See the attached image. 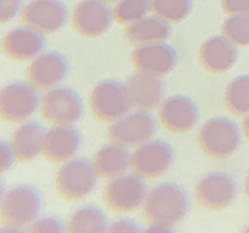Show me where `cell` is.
Here are the masks:
<instances>
[{"instance_id":"836d02e7","label":"cell","mask_w":249,"mask_h":233,"mask_svg":"<svg viewBox=\"0 0 249 233\" xmlns=\"http://www.w3.org/2000/svg\"><path fill=\"white\" fill-rule=\"evenodd\" d=\"M147 232H173V225H168V224H161V222H150L149 229H147Z\"/></svg>"},{"instance_id":"f546056e","label":"cell","mask_w":249,"mask_h":233,"mask_svg":"<svg viewBox=\"0 0 249 233\" xmlns=\"http://www.w3.org/2000/svg\"><path fill=\"white\" fill-rule=\"evenodd\" d=\"M24 10V0H0V21L8 22Z\"/></svg>"},{"instance_id":"e575fe53","label":"cell","mask_w":249,"mask_h":233,"mask_svg":"<svg viewBox=\"0 0 249 233\" xmlns=\"http://www.w3.org/2000/svg\"><path fill=\"white\" fill-rule=\"evenodd\" d=\"M243 131H245L246 138L249 139V113H248V115H246L245 122H243Z\"/></svg>"},{"instance_id":"9c48e42d","label":"cell","mask_w":249,"mask_h":233,"mask_svg":"<svg viewBox=\"0 0 249 233\" xmlns=\"http://www.w3.org/2000/svg\"><path fill=\"white\" fill-rule=\"evenodd\" d=\"M42 117L53 125H75L82 120L85 104L80 94L69 87H54L43 94Z\"/></svg>"},{"instance_id":"f1b7e54d","label":"cell","mask_w":249,"mask_h":233,"mask_svg":"<svg viewBox=\"0 0 249 233\" xmlns=\"http://www.w3.org/2000/svg\"><path fill=\"white\" fill-rule=\"evenodd\" d=\"M67 230V225L62 219L56 215H45L38 217L36 222L31 225V232L34 233H62Z\"/></svg>"},{"instance_id":"d4e9b609","label":"cell","mask_w":249,"mask_h":233,"mask_svg":"<svg viewBox=\"0 0 249 233\" xmlns=\"http://www.w3.org/2000/svg\"><path fill=\"white\" fill-rule=\"evenodd\" d=\"M225 107L235 115L249 113V73L238 75L225 90Z\"/></svg>"},{"instance_id":"7402d4cb","label":"cell","mask_w":249,"mask_h":233,"mask_svg":"<svg viewBox=\"0 0 249 233\" xmlns=\"http://www.w3.org/2000/svg\"><path fill=\"white\" fill-rule=\"evenodd\" d=\"M131 160L133 153L128 150V147L110 142L96 152L93 161L99 178L110 180L126 173V169L131 168Z\"/></svg>"},{"instance_id":"7c38bea8","label":"cell","mask_w":249,"mask_h":233,"mask_svg":"<svg viewBox=\"0 0 249 233\" xmlns=\"http://www.w3.org/2000/svg\"><path fill=\"white\" fill-rule=\"evenodd\" d=\"M114 21V8L104 0H82L73 8L72 27L82 37L96 38L104 36Z\"/></svg>"},{"instance_id":"74e56055","label":"cell","mask_w":249,"mask_h":233,"mask_svg":"<svg viewBox=\"0 0 249 233\" xmlns=\"http://www.w3.org/2000/svg\"><path fill=\"white\" fill-rule=\"evenodd\" d=\"M246 232H249V227H248V229H246Z\"/></svg>"},{"instance_id":"d590c367","label":"cell","mask_w":249,"mask_h":233,"mask_svg":"<svg viewBox=\"0 0 249 233\" xmlns=\"http://www.w3.org/2000/svg\"><path fill=\"white\" fill-rule=\"evenodd\" d=\"M245 190H246V195L249 198V173H248V178H246V184H245Z\"/></svg>"},{"instance_id":"4fadbf2b","label":"cell","mask_w":249,"mask_h":233,"mask_svg":"<svg viewBox=\"0 0 249 233\" xmlns=\"http://www.w3.org/2000/svg\"><path fill=\"white\" fill-rule=\"evenodd\" d=\"M21 21L43 34H53L69 21V8L62 0H31L21 11Z\"/></svg>"},{"instance_id":"8992f818","label":"cell","mask_w":249,"mask_h":233,"mask_svg":"<svg viewBox=\"0 0 249 233\" xmlns=\"http://www.w3.org/2000/svg\"><path fill=\"white\" fill-rule=\"evenodd\" d=\"M131 107L126 83L112 78L99 82L89 94V109L101 122H115L126 115Z\"/></svg>"},{"instance_id":"cb8c5ba5","label":"cell","mask_w":249,"mask_h":233,"mask_svg":"<svg viewBox=\"0 0 249 233\" xmlns=\"http://www.w3.org/2000/svg\"><path fill=\"white\" fill-rule=\"evenodd\" d=\"M109 227L106 213L94 204L78 208L67 222V230L72 233H103L109 232Z\"/></svg>"},{"instance_id":"6da1fadb","label":"cell","mask_w":249,"mask_h":233,"mask_svg":"<svg viewBox=\"0 0 249 233\" xmlns=\"http://www.w3.org/2000/svg\"><path fill=\"white\" fill-rule=\"evenodd\" d=\"M190 211V197L182 185L165 182L150 189L144 201V217L149 222L176 225Z\"/></svg>"},{"instance_id":"52a82bcc","label":"cell","mask_w":249,"mask_h":233,"mask_svg":"<svg viewBox=\"0 0 249 233\" xmlns=\"http://www.w3.org/2000/svg\"><path fill=\"white\" fill-rule=\"evenodd\" d=\"M158 123L154 113L150 110H139L128 112L126 115L112 122L107 136L110 142L120 144L124 147H139L144 142L150 141L157 133Z\"/></svg>"},{"instance_id":"5b68a950","label":"cell","mask_w":249,"mask_h":233,"mask_svg":"<svg viewBox=\"0 0 249 233\" xmlns=\"http://www.w3.org/2000/svg\"><path fill=\"white\" fill-rule=\"evenodd\" d=\"M149 193L142 176L138 173H123L110 179L104 189V203L107 208L118 214H128L144 206Z\"/></svg>"},{"instance_id":"4dcf8cb0","label":"cell","mask_w":249,"mask_h":233,"mask_svg":"<svg viewBox=\"0 0 249 233\" xmlns=\"http://www.w3.org/2000/svg\"><path fill=\"white\" fill-rule=\"evenodd\" d=\"M16 160H18V155H16L13 144L8 141H2V144H0V169H2V173L13 168Z\"/></svg>"},{"instance_id":"1f68e13d","label":"cell","mask_w":249,"mask_h":233,"mask_svg":"<svg viewBox=\"0 0 249 233\" xmlns=\"http://www.w3.org/2000/svg\"><path fill=\"white\" fill-rule=\"evenodd\" d=\"M220 5L225 15H249V0H222Z\"/></svg>"},{"instance_id":"d6986e66","label":"cell","mask_w":249,"mask_h":233,"mask_svg":"<svg viewBox=\"0 0 249 233\" xmlns=\"http://www.w3.org/2000/svg\"><path fill=\"white\" fill-rule=\"evenodd\" d=\"M126 90L134 109L154 110L165 101V82L161 77L138 72L128 78Z\"/></svg>"},{"instance_id":"7a4b0ae2","label":"cell","mask_w":249,"mask_h":233,"mask_svg":"<svg viewBox=\"0 0 249 233\" xmlns=\"http://www.w3.org/2000/svg\"><path fill=\"white\" fill-rule=\"evenodd\" d=\"M43 208L42 195L34 185L19 184L3 192L2 219L3 227H29L40 217Z\"/></svg>"},{"instance_id":"3957f363","label":"cell","mask_w":249,"mask_h":233,"mask_svg":"<svg viewBox=\"0 0 249 233\" xmlns=\"http://www.w3.org/2000/svg\"><path fill=\"white\" fill-rule=\"evenodd\" d=\"M99 174L94 161L88 158H71L56 173V190L69 201H80L94 192Z\"/></svg>"},{"instance_id":"277c9868","label":"cell","mask_w":249,"mask_h":233,"mask_svg":"<svg viewBox=\"0 0 249 233\" xmlns=\"http://www.w3.org/2000/svg\"><path fill=\"white\" fill-rule=\"evenodd\" d=\"M198 144L208 157L224 160L240 149L241 129L227 117L209 118L198 133Z\"/></svg>"},{"instance_id":"484cf974","label":"cell","mask_w":249,"mask_h":233,"mask_svg":"<svg viewBox=\"0 0 249 233\" xmlns=\"http://www.w3.org/2000/svg\"><path fill=\"white\" fill-rule=\"evenodd\" d=\"M152 13L168 21L169 24H178L187 19L194 10V0H150Z\"/></svg>"},{"instance_id":"8fae6325","label":"cell","mask_w":249,"mask_h":233,"mask_svg":"<svg viewBox=\"0 0 249 233\" xmlns=\"http://www.w3.org/2000/svg\"><path fill=\"white\" fill-rule=\"evenodd\" d=\"M174 161V149L163 139H150L133 152L131 168L144 179H157L163 176Z\"/></svg>"},{"instance_id":"ba28073f","label":"cell","mask_w":249,"mask_h":233,"mask_svg":"<svg viewBox=\"0 0 249 233\" xmlns=\"http://www.w3.org/2000/svg\"><path fill=\"white\" fill-rule=\"evenodd\" d=\"M42 98L31 82L5 85L0 94V113L7 123H24L38 110Z\"/></svg>"},{"instance_id":"ffe728a7","label":"cell","mask_w":249,"mask_h":233,"mask_svg":"<svg viewBox=\"0 0 249 233\" xmlns=\"http://www.w3.org/2000/svg\"><path fill=\"white\" fill-rule=\"evenodd\" d=\"M238 61V47L224 36L209 37L200 48V64L211 73L230 71Z\"/></svg>"},{"instance_id":"5bb4252c","label":"cell","mask_w":249,"mask_h":233,"mask_svg":"<svg viewBox=\"0 0 249 233\" xmlns=\"http://www.w3.org/2000/svg\"><path fill=\"white\" fill-rule=\"evenodd\" d=\"M178 59L176 48L166 42L139 45L131 54V62L136 71L157 77H165L171 73L176 69Z\"/></svg>"},{"instance_id":"83f0119b","label":"cell","mask_w":249,"mask_h":233,"mask_svg":"<svg viewBox=\"0 0 249 233\" xmlns=\"http://www.w3.org/2000/svg\"><path fill=\"white\" fill-rule=\"evenodd\" d=\"M222 34L238 48L249 47V15H230L222 24Z\"/></svg>"},{"instance_id":"ac0fdd59","label":"cell","mask_w":249,"mask_h":233,"mask_svg":"<svg viewBox=\"0 0 249 233\" xmlns=\"http://www.w3.org/2000/svg\"><path fill=\"white\" fill-rule=\"evenodd\" d=\"M82 147V133L73 125H54L45 136L43 155L52 163H66Z\"/></svg>"},{"instance_id":"e0dca14e","label":"cell","mask_w":249,"mask_h":233,"mask_svg":"<svg viewBox=\"0 0 249 233\" xmlns=\"http://www.w3.org/2000/svg\"><path fill=\"white\" fill-rule=\"evenodd\" d=\"M47 38L45 34L31 26H18L5 34L3 53L13 61H32L43 53Z\"/></svg>"},{"instance_id":"d6a6232c","label":"cell","mask_w":249,"mask_h":233,"mask_svg":"<svg viewBox=\"0 0 249 233\" xmlns=\"http://www.w3.org/2000/svg\"><path fill=\"white\" fill-rule=\"evenodd\" d=\"M109 232H114V233H129V232H141V227L138 222H134L133 219H120L117 220V222H114L110 227H109Z\"/></svg>"},{"instance_id":"8d00e7d4","label":"cell","mask_w":249,"mask_h":233,"mask_svg":"<svg viewBox=\"0 0 249 233\" xmlns=\"http://www.w3.org/2000/svg\"><path fill=\"white\" fill-rule=\"evenodd\" d=\"M104 2H107V3H112V2H118V0H104Z\"/></svg>"},{"instance_id":"30bf717a","label":"cell","mask_w":249,"mask_h":233,"mask_svg":"<svg viewBox=\"0 0 249 233\" xmlns=\"http://www.w3.org/2000/svg\"><path fill=\"white\" fill-rule=\"evenodd\" d=\"M198 203L209 211H220L230 206L238 195V184L233 176L222 171L205 174L195 187Z\"/></svg>"},{"instance_id":"2e32d148","label":"cell","mask_w":249,"mask_h":233,"mask_svg":"<svg viewBox=\"0 0 249 233\" xmlns=\"http://www.w3.org/2000/svg\"><path fill=\"white\" fill-rule=\"evenodd\" d=\"M69 73V62L59 51L38 54L27 67V80L37 90H52L61 85Z\"/></svg>"},{"instance_id":"9a60e30c","label":"cell","mask_w":249,"mask_h":233,"mask_svg":"<svg viewBox=\"0 0 249 233\" xmlns=\"http://www.w3.org/2000/svg\"><path fill=\"white\" fill-rule=\"evenodd\" d=\"M158 118L171 133H187L195 128L200 118L195 101L184 94L169 96L158 107Z\"/></svg>"},{"instance_id":"44dd1931","label":"cell","mask_w":249,"mask_h":233,"mask_svg":"<svg viewBox=\"0 0 249 233\" xmlns=\"http://www.w3.org/2000/svg\"><path fill=\"white\" fill-rule=\"evenodd\" d=\"M45 136H47V129L38 122H27L16 128L11 136V144L16 150L18 160L24 163L32 161L34 158L43 153Z\"/></svg>"},{"instance_id":"4316f807","label":"cell","mask_w":249,"mask_h":233,"mask_svg":"<svg viewBox=\"0 0 249 233\" xmlns=\"http://www.w3.org/2000/svg\"><path fill=\"white\" fill-rule=\"evenodd\" d=\"M149 11H152L150 0H118L114 7V18L118 24L129 26L145 18Z\"/></svg>"},{"instance_id":"603a6c76","label":"cell","mask_w":249,"mask_h":233,"mask_svg":"<svg viewBox=\"0 0 249 233\" xmlns=\"http://www.w3.org/2000/svg\"><path fill=\"white\" fill-rule=\"evenodd\" d=\"M171 24L161 19L160 16H145V18L133 22L124 29V37L136 47L154 42H165L171 37Z\"/></svg>"}]
</instances>
